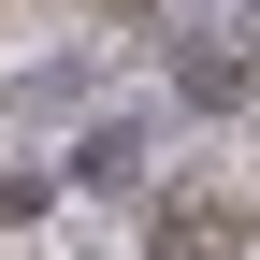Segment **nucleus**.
<instances>
[{"mask_svg":"<svg viewBox=\"0 0 260 260\" xmlns=\"http://www.w3.org/2000/svg\"><path fill=\"white\" fill-rule=\"evenodd\" d=\"M145 174V116H87L73 130V188H130Z\"/></svg>","mask_w":260,"mask_h":260,"instance_id":"f03ea898","label":"nucleus"},{"mask_svg":"<svg viewBox=\"0 0 260 260\" xmlns=\"http://www.w3.org/2000/svg\"><path fill=\"white\" fill-rule=\"evenodd\" d=\"M232 246H246L232 203H159V260H232Z\"/></svg>","mask_w":260,"mask_h":260,"instance_id":"7ed1b4c3","label":"nucleus"},{"mask_svg":"<svg viewBox=\"0 0 260 260\" xmlns=\"http://www.w3.org/2000/svg\"><path fill=\"white\" fill-rule=\"evenodd\" d=\"M246 87H260V44H246V29H188V44H174V102H203V116H232Z\"/></svg>","mask_w":260,"mask_h":260,"instance_id":"f257e3e1","label":"nucleus"}]
</instances>
